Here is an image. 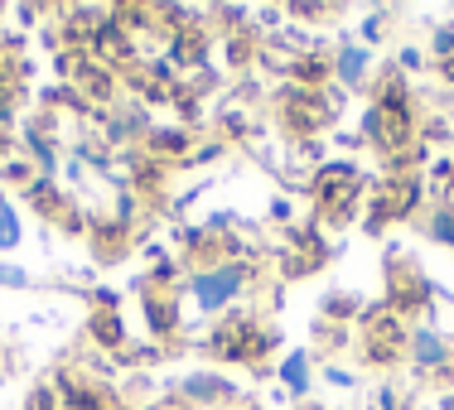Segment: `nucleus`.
<instances>
[{
	"label": "nucleus",
	"mask_w": 454,
	"mask_h": 410,
	"mask_svg": "<svg viewBox=\"0 0 454 410\" xmlns=\"http://www.w3.org/2000/svg\"><path fill=\"white\" fill-rule=\"evenodd\" d=\"M15 222H10V208H5V203H0V246H15Z\"/></svg>",
	"instance_id": "2"
},
{
	"label": "nucleus",
	"mask_w": 454,
	"mask_h": 410,
	"mask_svg": "<svg viewBox=\"0 0 454 410\" xmlns=\"http://www.w3.org/2000/svg\"><path fill=\"white\" fill-rule=\"evenodd\" d=\"M232 290H237V275H203L199 280V299H203V305H223Z\"/></svg>",
	"instance_id": "1"
}]
</instances>
